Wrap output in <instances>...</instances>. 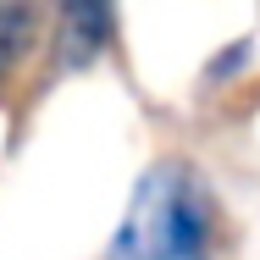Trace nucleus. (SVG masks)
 Here are the masks:
<instances>
[{
  "instance_id": "3",
  "label": "nucleus",
  "mask_w": 260,
  "mask_h": 260,
  "mask_svg": "<svg viewBox=\"0 0 260 260\" xmlns=\"http://www.w3.org/2000/svg\"><path fill=\"white\" fill-rule=\"evenodd\" d=\"M34 45H39V11H34V0H0V89L34 55Z\"/></svg>"
},
{
  "instance_id": "2",
  "label": "nucleus",
  "mask_w": 260,
  "mask_h": 260,
  "mask_svg": "<svg viewBox=\"0 0 260 260\" xmlns=\"http://www.w3.org/2000/svg\"><path fill=\"white\" fill-rule=\"evenodd\" d=\"M111 34H116V0H61V17H55V55H61V67L100 61Z\"/></svg>"
},
{
  "instance_id": "1",
  "label": "nucleus",
  "mask_w": 260,
  "mask_h": 260,
  "mask_svg": "<svg viewBox=\"0 0 260 260\" xmlns=\"http://www.w3.org/2000/svg\"><path fill=\"white\" fill-rule=\"evenodd\" d=\"M105 260H216V200L188 160H155L122 210Z\"/></svg>"
}]
</instances>
